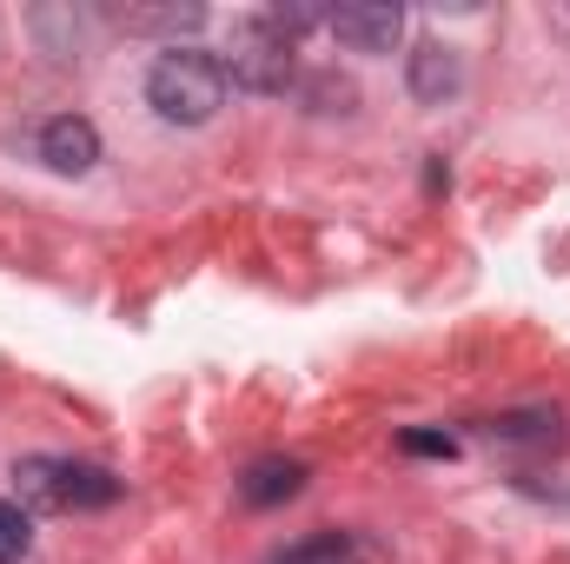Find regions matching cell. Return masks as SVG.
Wrapping results in <instances>:
<instances>
[{
  "label": "cell",
  "instance_id": "cell-8",
  "mask_svg": "<svg viewBox=\"0 0 570 564\" xmlns=\"http://www.w3.org/2000/svg\"><path fill=\"white\" fill-rule=\"evenodd\" d=\"M27 552H33V518H27V505L0 498V564H20Z\"/></svg>",
  "mask_w": 570,
  "mask_h": 564
},
{
  "label": "cell",
  "instance_id": "cell-7",
  "mask_svg": "<svg viewBox=\"0 0 570 564\" xmlns=\"http://www.w3.org/2000/svg\"><path fill=\"white\" fill-rule=\"evenodd\" d=\"M305 485V465H292V458H266V465H253L246 471V485H239V498L246 505H279Z\"/></svg>",
  "mask_w": 570,
  "mask_h": 564
},
{
  "label": "cell",
  "instance_id": "cell-12",
  "mask_svg": "<svg viewBox=\"0 0 570 564\" xmlns=\"http://www.w3.org/2000/svg\"><path fill=\"white\" fill-rule=\"evenodd\" d=\"M498 438H558V419H498Z\"/></svg>",
  "mask_w": 570,
  "mask_h": 564
},
{
  "label": "cell",
  "instance_id": "cell-11",
  "mask_svg": "<svg viewBox=\"0 0 570 564\" xmlns=\"http://www.w3.org/2000/svg\"><path fill=\"white\" fill-rule=\"evenodd\" d=\"M399 445L419 451V458H451V451H458V438H444V431H405Z\"/></svg>",
  "mask_w": 570,
  "mask_h": 564
},
{
  "label": "cell",
  "instance_id": "cell-6",
  "mask_svg": "<svg viewBox=\"0 0 570 564\" xmlns=\"http://www.w3.org/2000/svg\"><path fill=\"white\" fill-rule=\"evenodd\" d=\"M458 87H464V67H458V54H451L444 40L412 47V94H419L425 107H444Z\"/></svg>",
  "mask_w": 570,
  "mask_h": 564
},
{
  "label": "cell",
  "instance_id": "cell-10",
  "mask_svg": "<svg viewBox=\"0 0 570 564\" xmlns=\"http://www.w3.org/2000/svg\"><path fill=\"white\" fill-rule=\"evenodd\" d=\"M345 558V538L332 532V538H318V545H298V552H285L279 564H338Z\"/></svg>",
  "mask_w": 570,
  "mask_h": 564
},
{
  "label": "cell",
  "instance_id": "cell-4",
  "mask_svg": "<svg viewBox=\"0 0 570 564\" xmlns=\"http://www.w3.org/2000/svg\"><path fill=\"white\" fill-rule=\"evenodd\" d=\"M325 27H332V40L352 47V54H392L399 33H405V13H399L392 0H358V7H338Z\"/></svg>",
  "mask_w": 570,
  "mask_h": 564
},
{
  "label": "cell",
  "instance_id": "cell-1",
  "mask_svg": "<svg viewBox=\"0 0 570 564\" xmlns=\"http://www.w3.org/2000/svg\"><path fill=\"white\" fill-rule=\"evenodd\" d=\"M146 107L166 120V127H206L219 107H226V60L206 54V47H166L153 67H146Z\"/></svg>",
  "mask_w": 570,
  "mask_h": 564
},
{
  "label": "cell",
  "instance_id": "cell-5",
  "mask_svg": "<svg viewBox=\"0 0 570 564\" xmlns=\"http://www.w3.org/2000/svg\"><path fill=\"white\" fill-rule=\"evenodd\" d=\"M40 159H47L53 173H67V179L94 173V159H100V134H94V120H80V114H53V120L40 127Z\"/></svg>",
  "mask_w": 570,
  "mask_h": 564
},
{
  "label": "cell",
  "instance_id": "cell-9",
  "mask_svg": "<svg viewBox=\"0 0 570 564\" xmlns=\"http://www.w3.org/2000/svg\"><path fill=\"white\" fill-rule=\"evenodd\" d=\"M127 27H153V33H186V27H199L206 13L199 7H153V13H120Z\"/></svg>",
  "mask_w": 570,
  "mask_h": 564
},
{
  "label": "cell",
  "instance_id": "cell-2",
  "mask_svg": "<svg viewBox=\"0 0 570 564\" xmlns=\"http://www.w3.org/2000/svg\"><path fill=\"white\" fill-rule=\"evenodd\" d=\"M13 478L33 512H100L120 498V478L107 465H73V458H20Z\"/></svg>",
  "mask_w": 570,
  "mask_h": 564
},
{
  "label": "cell",
  "instance_id": "cell-3",
  "mask_svg": "<svg viewBox=\"0 0 570 564\" xmlns=\"http://www.w3.org/2000/svg\"><path fill=\"white\" fill-rule=\"evenodd\" d=\"M292 74H298L292 33H285L273 13L233 27V47H226V80H233V87H246V94H285Z\"/></svg>",
  "mask_w": 570,
  "mask_h": 564
}]
</instances>
